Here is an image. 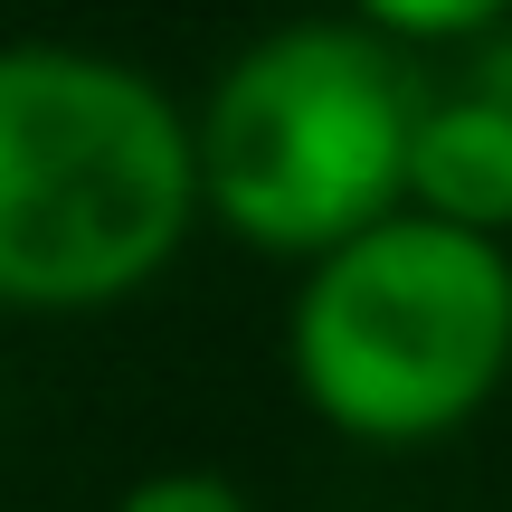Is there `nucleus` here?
<instances>
[{"label":"nucleus","mask_w":512,"mask_h":512,"mask_svg":"<svg viewBox=\"0 0 512 512\" xmlns=\"http://www.w3.org/2000/svg\"><path fill=\"white\" fill-rule=\"evenodd\" d=\"M200 228L190 105L114 48H0V313H105Z\"/></svg>","instance_id":"obj_1"},{"label":"nucleus","mask_w":512,"mask_h":512,"mask_svg":"<svg viewBox=\"0 0 512 512\" xmlns=\"http://www.w3.org/2000/svg\"><path fill=\"white\" fill-rule=\"evenodd\" d=\"M427 95L437 86L418 57L351 29L342 10L256 29L190 105L200 219L304 275L313 256L408 209V143Z\"/></svg>","instance_id":"obj_2"},{"label":"nucleus","mask_w":512,"mask_h":512,"mask_svg":"<svg viewBox=\"0 0 512 512\" xmlns=\"http://www.w3.org/2000/svg\"><path fill=\"white\" fill-rule=\"evenodd\" d=\"M285 380L342 446H446L512 380V247L418 209L313 256L285 294Z\"/></svg>","instance_id":"obj_3"},{"label":"nucleus","mask_w":512,"mask_h":512,"mask_svg":"<svg viewBox=\"0 0 512 512\" xmlns=\"http://www.w3.org/2000/svg\"><path fill=\"white\" fill-rule=\"evenodd\" d=\"M408 209L465 238H512V114L465 86H437L408 143Z\"/></svg>","instance_id":"obj_4"},{"label":"nucleus","mask_w":512,"mask_h":512,"mask_svg":"<svg viewBox=\"0 0 512 512\" xmlns=\"http://www.w3.org/2000/svg\"><path fill=\"white\" fill-rule=\"evenodd\" d=\"M351 29L389 38V48L427 57V48H484L494 29H512V0H342Z\"/></svg>","instance_id":"obj_5"},{"label":"nucleus","mask_w":512,"mask_h":512,"mask_svg":"<svg viewBox=\"0 0 512 512\" xmlns=\"http://www.w3.org/2000/svg\"><path fill=\"white\" fill-rule=\"evenodd\" d=\"M105 512H256V494L238 475H219V465H152V475H133Z\"/></svg>","instance_id":"obj_6"},{"label":"nucleus","mask_w":512,"mask_h":512,"mask_svg":"<svg viewBox=\"0 0 512 512\" xmlns=\"http://www.w3.org/2000/svg\"><path fill=\"white\" fill-rule=\"evenodd\" d=\"M456 86L512 114V29H494V38H484V48H465V76H456Z\"/></svg>","instance_id":"obj_7"}]
</instances>
